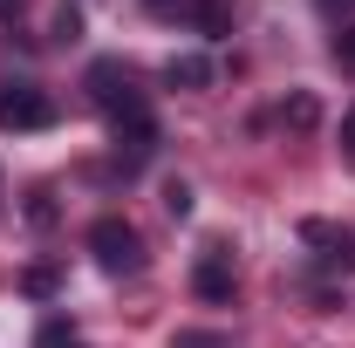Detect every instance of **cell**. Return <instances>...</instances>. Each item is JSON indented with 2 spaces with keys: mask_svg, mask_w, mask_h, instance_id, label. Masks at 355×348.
<instances>
[{
  "mask_svg": "<svg viewBox=\"0 0 355 348\" xmlns=\"http://www.w3.org/2000/svg\"><path fill=\"white\" fill-rule=\"evenodd\" d=\"M89 253H96L103 273H137L144 266V239H137L130 218H96L89 225Z\"/></svg>",
  "mask_w": 355,
  "mask_h": 348,
  "instance_id": "obj_1",
  "label": "cell"
},
{
  "mask_svg": "<svg viewBox=\"0 0 355 348\" xmlns=\"http://www.w3.org/2000/svg\"><path fill=\"white\" fill-rule=\"evenodd\" d=\"M55 123V103L35 82H7L0 89V130H48Z\"/></svg>",
  "mask_w": 355,
  "mask_h": 348,
  "instance_id": "obj_2",
  "label": "cell"
},
{
  "mask_svg": "<svg viewBox=\"0 0 355 348\" xmlns=\"http://www.w3.org/2000/svg\"><path fill=\"white\" fill-rule=\"evenodd\" d=\"M110 137H116V150L144 157V150L157 143V116H150V103H130V110H116V116H110Z\"/></svg>",
  "mask_w": 355,
  "mask_h": 348,
  "instance_id": "obj_3",
  "label": "cell"
},
{
  "mask_svg": "<svg viewBox=\"0 0 355 348\" xmlns=\"http://www.w3.org/2000/svg\"><path fill=\"white\" fill-rule=\"evenodd\" d=\"M89 96L103 103V116H116V110H130V103H144V96L130 89V76H123L116 62H96V69H89Z\"/></svg>",
  "mask_w": 355,
  "mask_h": 348,
  "instance_id": "obj_4",
  "label": "cell"
},
{
  "mask_svg": "<svg viewBox=\"0 0 355 348\" xmlns=\"http://www.w3.org/2000/svg\"><path fill=\"white\" fill-rule=\"evenodd\" d=\"M191 287H198L205 301H232V266H225L219 253H205V260H198V273H191Z\"/></svg>",
  "mask_w": 355,
  "mask_h": 348,
  "instance_id": "obj_5",
  "label": "cell"
},
{
  "mask_svg": "<svg viewBox=\"0 0 355 348\" xmlns=\"http://www.w3.org/2000/svg\"><path fill=\"white\" fill-rule=\"evenodd\" d=\"M164 82L171 89H205L212 82V62H205V55H171V62H164Z\"/></svg>",
  "mask_w": 355,
  "mask_h": 348,
  "instance_id": "obj_6",
  "label": "cell"
},
{
  "mask_svg": "<svg viewBox=\"0 0 355 348\" xmlns=\"http://www.w3.org/2000/svg\"><path fill=\"white\" fill-rule=\"evenodd\" d=\"M301 232H308V246H328V260L355 266V239H349V232H335V225H321V218H308Z\"/></svg>",
  "mask_w": 355,
  "mask_h": 348,
  "instance_id": "obj_7",
  "label": "cell"
},
{
  "mask_svg": "<svg viewBox=\"0 0 355 348\" xmlns=\"http://www.w3.org/2000/svg\"><path fill=\"white\" fill-rule=\"evenodd\" d=\"M191 28H198V35H225V28H232V14H225V0H198V14H191Z\"/></svg>",
  "mask_w": 355,
  "mask_h": 348,
  "instance_id": "obj_8",
  "label": "cell"
},
{
  "mask_svg": "<svg viewBox=\"0 0 355 348\" xmlns=\"http://www.w3.org/2000/svg\"><path fill=\"white\" fill-rule=\"evenodd\" d=\"M35 348H89L69 321H42V335H35Z\"/></svg>",
  "mask_w": 355,
  "mask_h": 348,
  "instance_id": "obj_9",
  "label": "cell"
},
{
  "mask_svg": "<svg viewBox=\"0 0 355 348\" xmlns=\"http://www.w3.org/2000/svg\"><path fill=\"white\" fill-rule=\"evenodd\" d=\"M164 212H171V218H191V184H178V177L164 184Z\"/></svg>",
  "mask_w": 355,
  "mask_h": 348,
  "instance_id": "obj_10",
  "label": "cell"
},
{
  "mask_svg": "<svg viewBox=\"0 0 355 348\" xmlns=\"http://www.w3.org/2000/svg\"><path fill=\"white\" fill-rule=\"evenodd\" d=\"M314 116H321V110H314V96H294V103H287V123H294V130H308Z\"/></svg>",
  "mask_w": 355,
  "mask_h": 348,
  "instance_id": "obj_11",
  "label": "cell"
},
{
  "mask_svg": "<svg viewBox=\"0 0 355 348\" xmlns=\"http://www.w3.org/2000/svg\"><path fill=\"white\" fill-rule=\"evenodd\" d=\"M144 7H150V14H164V21H171V14H184V21L198 14V0H144Z\"/></svg>",
  "mask_w": 355,
  "mask_h": 348,
  "instance_id": "obj_12",
  "label": "cell"
},
{
  "mask_svg": "<svg viewBox=\"0 0 355 348\" xmlns=\"http://www.w3.org/2000/svg\"><path fill=\"white\" fill-rule=\"evenodd\" d=\"M28 294H55V266H28Z\"/></svg>",
  "mask_w": 355,
  "mask_h": 348,
  "instance_id": "obj_13",
  "label": "cell"
},
{
  "mask_svg": "<svg viewBox=\"0 0 355 348\" xmlns=\"http://www.w3.org/2000/svg\"><path fill=\"white\" fill-rule=\"evenodd\" d=\"M76 28H83V14H76V7H62V14H55V35H62V42H76Z\"/></svg>",
  "mask_w": 355,
  "mask_h": 348,
  "instance_id": "obj_14",
  "label": "cell"
},
{
  "mask_svg": "<svg viewBox=\"0 0 355 348\" xmlns=\"http://www.w3.org/2000/svg\"><path fill=\"white\" fill-rule=\"evenodd\" d=\"M171 348H232V342H225V335H178Z\"/></svg>",
  "mask_w": 355,
  "mask_h": 348,
  "instance_id": "obj_15",
  "label": "cell"
},
{
  "mask_svg": "<svg viewBox=\"0 0 355 348\" xmlns=\"http://www.w3.org/2000/svg\"><path fill=\"white\" fill-rule=\"evenodd\" d=\"M335 55H342V62H355V28H349V35H335Z\"/></svg>",
  "mask_w": 355,
  "mask_h": 348,
  "instance_id": "obj_16",
  "label": "cell"
},
{
  "mask_svg": "<svg viewBox=\"0 0 355 348\" xmlns=\"http://www.w3.org/2000/svg\"><path fill=\"white\" fill-rule=\"evenodd\" d=\"M28 14V0H0V21H21Z\"/></svg>",
  "mask_w": 355,
  "mask_h": 348,
  "instance_id": "obj_17",
  "label": "cell"
},
{
  "mask_svg": "<svg viewBox=\"0 0 355 348\" xmlns=\"http://www.w3.org/2000/svg\"><path fill=\"white\" fill-rule=\"evenodd\" d=\"M342 143H349V157H355V110L342 116Z\"/></svg>",
  "mask_w": 355,
  "mask_h": 348,
  "instance_id": "obj_18",
  "label": "cell"
},
{
  "mask_svg": "<svg viewBox=\"0 0 355 348\" xmlns=\"http://www.w3.org/2000/svg\"><path fill=\"white\" fill-rule=\"evenodd\" d=\"M321 7H328V14H335V7H355V0H321Z\"/></svg>",
  "mask_w": 355,
  "mask_h": 348,
  "instance_id": "obj_19",
  "label": "cell"
}]
</instances>
